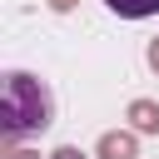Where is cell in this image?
<instances>
[{"label": "cell", "mask_w": 159, "mask_h": 159, "mask_svg": "<svg viewBox=\"0 0 159 159\" xmlns=\"http://www.w3.org/2000/svg\"><path fill=\"white\" fill-rule=\"evenodd\" d=\"M55 124V94L45 80L25 75V70H10L5 75V89H0V134L15 144V139H30V134H45Z\"/></svg>", "instance_id": "cell-1"}, {"label": "cell", "mask_w": 159, "mask_h": 159, "mask_svg": "<svg viewBox=\"0 0 159 159\" xmlns=\"http://www.w3.org/2000/svg\"><path fill=\"white\" fill-rule=\"evenodd\" d=\"M119 20H144V15H159V0H104Z\"/></svg>", "instance_id": "cell-2"}]
</instances>
